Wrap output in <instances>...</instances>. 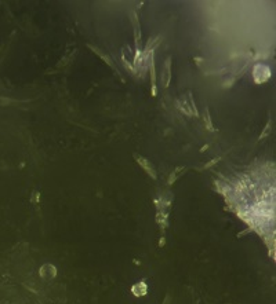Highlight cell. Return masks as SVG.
Segmentation results:
<instances>
[{
	"label": "cell",
	"instance_id": "3957f363",
	"mask_svg": "<svg viewBox=\"0 0 276 304\" xmlns=\"http://www.w3.org/2000/svg\"><path fill=\"white\" fill-rule=\"evenodd\" d=\"M134 157H136V160H137L138 164L145 169L146 174H149L151 178L156 179V171H155V167L152 165V162L149 160H146L145 157H142V156H138V154H134Z\"/></svg>",
	"mask_w": 276,
	"mask_h": 304
},
{
	"label": "cell",
	"instance_id": "ba28073f",
	"mask_svg": "<svg viewBox=\"0 0 276 304\" xmlns=\"http://www.w3.org/2000/svg\"><path fill=\"white\" fill-rule=\"evenodd\" d=\"M162 40V37L159 36V37H156V39H151V40L146 43V47H145V51H144V56H146L148 54H152V51H154V48L158 46V43Z\"/></svg>",
	"mask_w": 276,
	"mask_h": 304
},
{
	"label": "cell",
	"instance_id": "9c48e42d",
	"mask_svg": "<svg viewBox=\"0 0 276 304\" xmlns=\"http://www.w3.org/2000/svg\"><path fill=\"white\" fill-rule=\"evenodd\" d=\"M184 171H185V168H181V167H178V168H176V171H173V174L170 175V178H169V183L173 184L177 179H178V176L181 175V174H184Z\"/></svg>",
	"mask_w": 276,
	"mask_h": 304
},
{
	"label": "cell",
	"instance_id": "277c9868",
	"mask_svg": "<svg viewBox=\"0 0 276 304\" xmlns=\"http://www.w3.org/2000/svg\"><path fill=\"white\" fill-rule=\"evenodd\" d=\"M57 275V268L53 266V264H43L40 268V277L44 281H50L53 280L54 277Z\"/></svg>",
	"mask_w": 276,
	"mask_h": 304
},
{
	"label": "cell",
	"instance_id": "5b68a950",
	"mask_svg": "<svg viewBox=\"0 0 276 304\" xmlns=\"http://www.w3.org/2000/svg\"><path fill=\"white\" fill-rule=\"evenodd\" d=\"M170 64H171V58H167L166 64H164V66H163V73H162L163 87H169V83H170V80H171Z\"/></svg>",
	"mask_w": 276,
	"mask_h": 304
},
{
	"label": "cell",
	"instance_id": "52a82bcc",
	"mask_svg": "<svg viewBox=\"0 0 276 304\" xmlns=\"http://www.w3.org/2000/svg\"><path fill=\"white\" fill-rule=\"evenodd\" d=\"M90 48H91V50H93V51H94V53H97L98 55L101 56V58H102V59H104V61H105L106 64L109 65V66H111V68H112V69H114V71H116V72H118V68H116V66H115V64L114 62H112V61H111V58H109V56L106 55V54H104V53H102V51H99V48H97V47H93V46H89Z\"/></svg>",
	"mask_w": 276,
	"mask_h": 304
},
{
	"label": "cell",
	"instance_id": "30bf717a",
	"mask_svg": "<svg viewBox=\"0 0 276 304\" xmlns=\"http://www.w3.org/2000/svg\"><path fill=\"white\" fill-rule=\"evenodd\" d=\"M204 120H206V125L207 128L213 131V127H211V120H210V114H209V109L206 107V113H204Z\"/></svg>",
	"mask_w": 276,
	"mask_h": 304
},
{
	"label": "cell",
	"instance_id": "8992f818",
	"mask_svg": "<svg viewBox=\"0 0 276 304\" xmlns=\"http://www.w3.org/2000/svg\"><path fill=\"white\" fill-rule=\"evenodd\" d=\"M131 292H133V295L134 296H145L146 292H148V286H146L145 282H138L136 285H133V288H131Z\"/></svg>",
	"mask_w": 276,
	"mask_h": 304
},
{
	"label": "cell",
	"instance_id": "7a4b0ae2",
	"mask_svg": "<svg viewBox=\"0 0 276 304\" xmlns=\"http://www.w3.org/2000/svg\"><path fill=\"white\" fill-rule=\"evenodd\" d=\"M130 19L133 24V29H134V40H136V47L137 51H139V44H141V28H139V21H138L137 14L134 11L130 13Z\"/></svg>",
	"mask_w": 276,
	"mask_h": 304
},
{
	"label": "cell",
	"instance_id": "6da1fadb",
	"mask_svg": "<svg viewBox=\"0 0 276 304\" xmlns=\"http://www.w3.org/2000/svg\"><path fill=\"white\" fill-rule=\"evenodd\" d=\"M253 76H254V80H256L257 84H262V83H265L271 77V69H269L267 65H256L254 66Z\"/></svg>",
	"mask_w": 276,
	"mask_h": 304
},
{
	"label": "cell",
	"instance_id": "8fae6325",
	"mask_svg": "<svg viewBox=\"0 0 276 304\" xmlns=\"http://www.w3.org/2000/svg\"><path fill=\"white\" fill-rule=\"evenodd\" d=\"M271 125H272V123H271V120H269L268 124H267V128H265V131H264V132L261 134L260 139H265V136H268L269 134H271V132H269V129H271Z\"/></svg>",
	"mask_w": 276,
	"mask_h": 304
}]
</instances>
